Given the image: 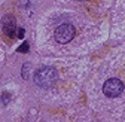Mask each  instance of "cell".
<instances>
[{
    "mask_svg": "<svg viewBox=\"0 0 125 122\" xmlns=\"http://www.w3.org/2000/svg\"><path fill=\"white\" fill-rule=\"evenodd\" d=\"M58 79V73L54 67L45 66L40 67L36 73H34V82L40 86V88H51L54 86V83Z\"/></svg>",
    "mask_w": 125,
    "mask_h": 122,
    "instance_id": "1",
    "label": "cell"
},
{
    "mask_svg": "<svg viewBox=\"0 0 125 122\" xmlns=\"http://www.w3.org/2000/svg\"><path fill=\"white\" fill-rule=\"evenodd\" d=\"M74 34H76V28L72 24H61L57 27L54 37L58 43H69L74 37Z\"/></svg>",
    "mask_w": 125,
    "mask_h": 122,
    "instance_id": "2",
    "label": "cell"
},
{
    "mask_svg": "<svg viewBox=\"0 0 125 122\" xmlns=\"http://www.w3.org/2000/svg\"><path fill=\"white\" fill-rule=\"evenodd\" d=\"M124 91V83L119 81V79H109L106 81V83L103 85V94L109 98H115V97H119Z\"/></svg>",
    "mask_w": 125,
    "mask_h": 122,
    "instance_id": "3",
    "label": "cell"
},
{
    "mask_svg": "<svg viewBox=\"0 0 125 122\" xmlns=\"http://www.w3.org/2000/svg\"><path fill=\"white\" fill-rule=\"evenodd\" d=\"M2 24H3V33L6 36H9L10 39L17 37V30H18L17 28V21H15V18L12 15H6L2 21Z\"/></svg>",
    "mask_w": 125,
    "mask_h": 122,
    "instance_id": "4",
    "label": "cell"
},
{
    "mask_svg": "<svg viewBox=\"0 0 125 122\" xmlns=\"http://www.w3.org/2000/svg\"><path fill=\"white\" fill-rule=\"evenodd\" d=\"M18 52H21V54H25V52H28V42H24L21 46L18 48Z\"/></svg>",
    "mask_w": 125,
    "mask_h": 122,
    "instance_id": "5",
    "label": "cell"
},
{
    "mask_svg": "<svg viewBox=\"0 0 125 122\" xmlns=\"http://www.w3.org/2000/svg\"><path fill=\"white\" fill-rule=\"evenodd\" d=\"M28 67H30V64H24V67H22V78H24V79H28V76H27Z\"/></svg>",
    "mask_w": 125,
    "mask_h": 122,
    "instance_id": "6",
    "label": "cell"
},
{
    "mask_svg": "<svg viewBox=\"0 0 125 122\" xmlns=\"http://www.w3.org/2000/svg\"><path fill=\"white\" fill-rule=\"evenodd\" d=\"M9 100H10V97H9V94H8V92L2 94V101H3V104H6V103H8Z\"/></svg>",
    "mask_w": 125,
    "mask_h": 122,
    "instance_id": "7",
    "label": "cell"
},
{
    "mask_svg": "<svg viewBox=\"0 0 125 122\" xmlns=\"http://www.w3.org/2000/svg\"><path fill=\"white\" fill-rule=\"evenodd\" d=\"M17 36H18L20 39L24 37V28H18V30H17Z\"/></svg>",
    "mask_w": 125,
    "mask_h": 122,
    "instance_id": "8",
    "label": "cell"
},
{
    "mask_svg": "<svg viewBox=\"0 0 125 122\" xmlns=\"http://www.w3.org/2000/svg\"><path fill=\"white\" fill-rule=\"evenodd\" d=\"M81 2H85V0H81Z\"/></svg>",
    "mask_w": 125,
    "mask_h": 122,
    "instance_id": "9",
    "label": "cell"
}]
</instances>
